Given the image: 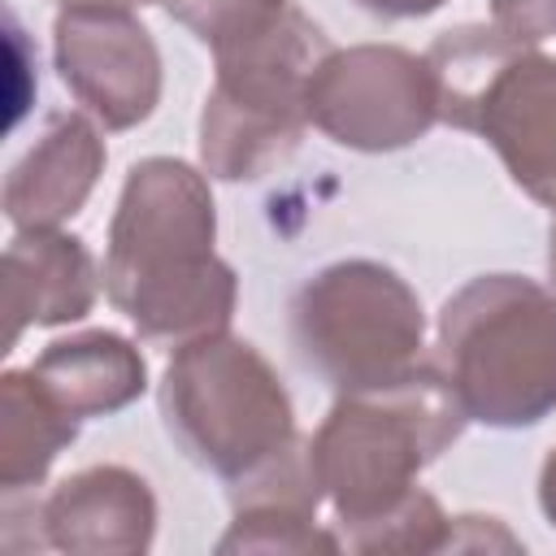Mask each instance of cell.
<instances>
[{
    "mask_svg": "<svg viewBox=\"0 0 556 556\" xmlns=\"http://www.w3.org/2000/svg\"><path fill=\"white\" fill-rule=\"evenodd\" d=\"M217 208L208 178L178 156L130 165L104 248V295L161 348L230 330L239 278L213 252Z\"/></svg>",
    "mask_w": 556,
    "mask_h": 556,
    "instance_id": "obj_1",
    "label": "cell"
},
{
    "mask_svg": "<svg viewBox=\"0 0 556 556\" xmlns=\"http://www.w3.org/2000/svg\"><path fill=\"white\" fill-rule=\"evenodd\" d=\"M465 421L469 417L434 361H421L387 387L348 391L330 404L308 452L352 552L404 508L417 491V473L460 439Z\"/></svg>",
    "mask_w": 556,
    "mask_h": 556,
    "instance_id": "obj_2",
    "label": "cell"
},
{
    "mask_svg": "<svg viewBox=\"0 0 556 556\" xmlns=\"http://www.w3.org/2000/svg\"><path fill=\"white\" fill-rule=\"evenodd\" d=\"M443 382L469 421L539 426L556 413V291L521 274H482L439 313Z\"/></svg>",
    "mask_w": 556,
    "mask_h": 556,
    "instance_id": "obj_3",
    "label": "cell"
},
{
    "mask_svg": "<svg viewBox=\"0 0 556 556\" xmlns=\"http://www.w3.org/2000/svg\"><path fill=\"white\" fill-rule=\"evenodd\" d=\"M156 400L178 452L222 482L256 473L300 439L282 378L230 330L174 348Z\"/></svg>",
    "mask_w": 556,
    "mask_h": 556,
    "instance_id": "obj_4",
    "label": "cell"
},
{
    "mask_svg": "<svg viewBox=\"0 0 556 556\" xmlns=\"http://www.w3.org/2000/svg\"><path fill=\"white\" fill-rule=\"evenodd\" d=\"M443 122L473 130L539 204L556 208V56L491 26L447 30L430 52Z\"/></svg>",
    "mask_w": 556,
    "mask_h": 556,
    "instance_id": "obj_5",
    "label": "cell"
},
{
    "mask_svg": "<svg viewBox=\"0 0 556 556\" xmlns=\"http://www.w3.org/2000/svg\"><path fill=\"white\" fill-rule=\"evenodd\" d=\"M330 52L326 35L291 4L261 39L213 56L217 78L200 109V165L222 182H252L282 165L308 117V78Z\"/></svg>",
    "mask_w": 556,
    "mask_h": 556,
    "instance_id": "obj_6",
    "label": "cell"
},
{
    "mask_svg": "<svg viewBox=\"0 0 556 556\" xmlns=\"http://www.w3.org/2000/svg\"><path fill=\"white\" fill-rule=\"evenodd\" d=\"M291 348L339 395L387 387L426 361V313L391 265L334 261L295 291Z\"/></svg>",
    "mask_w": 556,
    "mask_h": 556,
    "instance_id": "obj_7",
    "label": "cell"
},
{
    "mask_svg": "<svg viewBox=\"0 0 556 556\" xmlns=\"http://www.w3.org/2000/svg\"><path fill=\"white\" fill-rule=\"evenodd\" d=\"M439 104L430 56L395 43L330 48L308 78L313 126L352 152H400L426 139V130L443 122Z\"/></svg>",
    "mask_w": 556,
    "mask_h": 556,
    "instance_id": "obj_8",
    "label": "cell"
},
{
    "mask_svg": "<svg viewBox=\"0 0 556 556\" xmlns=\"http://www.w3.org/2000/svg\"><path fill=\"white\" fill-rule=\"evenodd\" d=\"M52 56L65 91L104 130H130L152 117L161 100V52L126 4H61Z\"/></svg>",
    "mask_w": 556,
    "mask_h": 556,
    "instance_id": "obj_9",
    "label": "cell"
},
{
    "mask_svg": "<svg viewBox=\"0 0 556 556\" xmlns=\"http://www.w3.org/2000/svg\"><path fill=\"white\" fill-rule=\"evenodd\" d=\"M39 543L83 556H139L156 534V495L126 465H91L35 504Z\"/></svg>",
    "mask_w": 556,
    "mask_h": 556,
    "instance_id": "obj_10",
    "label": "cell"
},
{
    "mask_svg": "<svg viewBox=\"0 0 556 556\" xmlns=\"http://www.w3.org/2000/svg\"><path fill=\"white\" fill-rule=\"evenodd\" d=\"M321 500L326 495L313 469L308 439H295L269 465L230 482L235 521L217 539V552H282V556L339 552L343 543L317 526Z\"/></svg>",
    "mask_w": 556,
    "mask_h": 556,
    "instance_id": "obj_11",
    "label": "cell"
},
{
    "mask_svg": "<svg viewBox=\"0 0 556 556\" xmlns=\"http://www.w3.org/2000/svg\"><path fill=\"white\" fill-rule=\"evenodd\" d=\"M104 139L83 113H61L4 178V217L13 230H61L104 174Z\"/></svg>",
    "mask_w": 556,
    "mask_h": 556,
    "instance_id": "obj_12",
    "label": "cell"
},
{
    "mask_svg": "<svg viewBox=\"0 0 556 556\" xmlns=\"http://www.w3.org/2000/svg\"><path fill=\"white\" fill-rule=\"evenodd\" d=\"M100 291L96 261L78 235L17 230L4 248V313L9 348L26 326H65L91 313Z\"/></svg>",
    "mask_w": 556,
    "mask_h": 556,
    "instance_id": "obj_13",
    "label": "cell"
},
{
    "mask_svg": "<svg viewBox=\"0 0 556 556\" xmlns=\"http://www.w3.org/2000/svg\"><path fill=\"white\" fill-rule=\"evenodd\" d=\"M30 374L74 421L122 413L148 391V361L117 330H83L56 339L35 356Z\"/></svg>",
    "mask_w": 556,
    "mask_h": 556,
    "instance_id": "obj_14",
    "label": "cell"
},
{
    "mask_svg": "<svg viewBox=\"0 0 556 556\" xmlns=\"http://www.w3.org/2000/svg\"><path fill=\"white\" fill-rule=\"evenodd\" d=\"M78 421L35 382L30 369H9L0 378V486L22 495L39 486L52 460L74 443Z\"/></svg>",
    "mask_w": 556,
    "mask_h": 556,
    "instance_id": "obj_15",
    "label": "cell"
},
{
    "mask_svg": "<svg viewBox=\"0 0 556 556\" xmlns=\"http://www.w3.org/2000/svg\"><path fill=\"white\" fill-rule=\"evenodd\" d=\"M165 9L213 56H222L274 30L287 17L291 0H165Z\"/></svg>",
    "mask_w": 556,
    "mask_h": 556,
    "instance_id": "obj_16",
    "label": "cell"
},
{
    "mask_svg": "<svg viewBox=\"0 0 556 556\" xmlns=\"http://www.w3.org/2000/svg\"><path fill=\"white\" fill-rule=\"evenodd\" d=\"M491 30L517 48L556 39V0H491Z\"/></svg>",
    "mask_w": 556,
    "mask_h": 556,
    "instance_id": "obj_17",
    "label": "cell"
},
{
    "mask_svg": "<svg viewBox=\"0 0 556 556\" xmlns=\"http://www.w3.org/2000/svg\"><path fill=\"white\" fill-rule=\"evenodd\" d=\"M352 4H361V9L374 13V17L404 22V17H430V13L443 9L447 0H352Z\"/></svg>",
    "mask_w": 556,
    "mask_h": 556,
    "instance_id": "obj_18",
    "label": "cell"
},
{
    "mask_svg": "<svg viewBox=\"0 0 556 556\" xmlns=\"http://www.w3.org/2000/svg\"><path fill=\"white\" fill-rule=\"evenodd\" d=\"M539 508H543V517L556 526V447L547 452V460H543V469H539Z\"/></svg>",
    "mask_w": 556,
    "mask_h": 556,
    "instance_id": "obj_19",
    "label": "cell"
},
{
    "mask_svg": "<svg viewBox=\"0 0 556 556\" xmlns=\"http://www.w3.org/2000/svg\"><path fill=\"white\" fill-rule=\"evenodd\" d=\"M547 278H552V291H556V222L547 230Z\"/></svg>",
    "mask_w": 556,
    "mask_h": 556,
    "instance_id": "obj_20",
    "label": "cell"
},
{
    "mask_svg": "<svg viewBox=\"0 0 556 556\" xmlns=\"http://www.w3.org/2000/svg\"><path fill=\"white\" fill-rule=\"evenodd\" d=\"M61 4H83V0H61ZM91 4H126V9H130V4H156V0H91ZM161 4H165V0H161Z\"/></svg>",
    "mask_w": 556,
    "mask_h": 556,
    "instance_id": "obj_21",
    "label": "cell"
}]
</instances>
